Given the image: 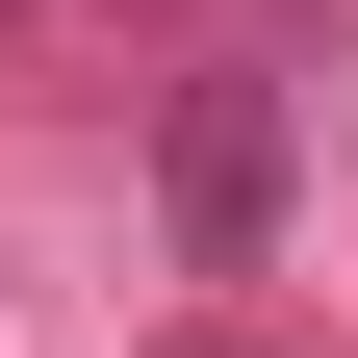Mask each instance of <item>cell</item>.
I'll use <instances>...</instances> for the list:
<instances>
[{
    "label": "cell",
    "mask_w": 358,
    "mask_h": 358,
    "mask_svg": "<svg viewBox=\"0 0 358 358\" xmlns=\"http://www.w3.org/2000/svg\"><path fill=\"white\" fill-rule=\"evenodd\" d=\"M256 231H282V77H205L179 103V256L256 282Z\"/></svg>",
    "instance_id": "obj_1"
},
{
    "label": "cell",
    "mask_w": 358,
    "mask_h": 358,
    "mask_svg": "<svg viewBox=\"0 0 358 358\" xmlns=\"http://www.w3.org/2000/svg\"><path fill=\"white\" fill-rule=\"evenodd\" d=\"M154 358H256V333H154Z\"/></svg>",
    "instance_id": "obj_2"
}]
</instances>
